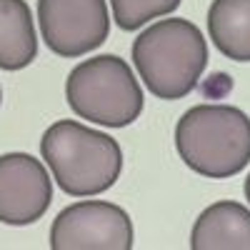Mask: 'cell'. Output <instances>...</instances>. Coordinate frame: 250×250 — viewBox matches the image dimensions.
<instances>
[{
    "mask_svg": "<svg viewBox=\"0 0 250 250\" xmlns=\"http://www.w3.org/2000/svg\"><path fill=\"white\" fill-rule=\"evenodd\" d=\"M40 155L62 193L90 198L110 190L123 170V150L108 133L78 120H58L40 138Z\"/></svg>",
    "mask_w": 250,
    "mask_h": 250,
    "instance_id": "1",
    "label": "cell"
},
{
    "mask_svg": "<svg viewBox=\"0 0 250 250\" xmlns=\"http://www.w3.org/2000/svg\"><path fill=\"white\" fill-rule=\"evenodd\" d=\"M133 65L150 95L180 100L190 95L208 68V40L185 18H165L133 43Z\"/></svg>",
    "mask_w": 250,
    "mask_h": 250,
    "instance_id": "2",
    "label": "cell"
},
{
    "mask_svg": "<svg viewBox=\"0 0 250 250\" xmlns=\"http://www.w3.org/2000/svg\"><path fill=\"white\" fill-rule=\"evenodd\" d=\"M175 148L193 173L210 180L233 178L250 163V118L223 103L193 105L175 125Z\"/></svg>",
    "mask_w": 250,
    "mask_h": 250,
    "instance_id": "3",
    "label": "cell"
},
{
    "mask_svg": "<svg viewBox=\"0 0 250 250\" xmlns=\"http://www.w3.org/2000/svg\"><path fill=\"white\" fill-rule=\"evenodd\" d=\"M70 110L103 128H125L143 113V90L133 68L118 55L83 60L65 80Z\"/></svg>",
    "mask_w": 250,
    "mask_h": 250,
    "instance_id": "4",
    "label": "cell"
},
{
    "mask_svg": "<svg viewBox=\"0 0 250 250\" xmlns=\"http://www.w3.org/2000/svg\"><path fill=\"white\" fill-rule=\"evenodd\" d=\"M133 220L108 200H80L55 215L50 225L53 250H130Z\"/></svg>",
    "mask_w": 250,
    "mask_h": 250,
    "instance_id": "5",
    "label": "cell"
},
{
    "mask_svg": "<svg viewBox=\"0 0 250 250\" xmlns=\"http://www.w3.org/2000/svg\"><path fill=\"white\" fill-rule=\"evenodd\" d=\"M38 25L50 53L83 58L110 35L105 0H38Z\"/></svg>",
    "mask_w": 250,
    "mask_h": 250,
    "instance_id": "6",
    "label": "cell"
},
{
    "mask_svg": "<svg viewBox=\"0 0 250 250\" xmlns=\"http://www.w3.org/2000/svg\"><path fill=\"white\" fill-rule=\"evenodd\" d=\"M53 203V180L30 153L0 155V223L33 225Z\"/></svg>",
    "mask_w": 250,
    "mask_h": 250,
    "instance_id": "7",
    "label": "cell"
},
{
    "mask_svg": "<svg viewBox=\"0 0 250 250\" xmlns=\"http://www.w3.org/2000/svg\"><path fill=\"white\" fill-rule=\"evenodd\" d=\"M193 250H250V208L218 200L198 215L190 230Z\"/></svg>",
    "mask_w": 250,
    "mask_h": 250,
    "instance_id": "8",
    "label": "cell"
},
{
    "mask_svg": "<svg viewBox=\"0 0 250 250\" xmlns=\"http://www.w3.org/2000/svg\"><path fill=\"white\" fill-rule=\"evenodd\" d=\"M38 55L33 13L25 0H0V68L23 70Z\"/></svg>",
    "mask_w": 250,
    "mask_h": 250,
    "instance_id": "9",
    "label": "cell"
},
{
    "mask_svg": "<svg viewBox=\"0 0 250 250\" xmlns=\"http://www.w3.org/2000/svg\"><path fill=\"white\" fill-rule=\"evenodd\" d=\"M210 43L235 62H250V0H213L208 8Z\"/></svg>",
    "mask_w": 250,
    "mask_h": 250,
    "instance_id": "10",
    "label": "cell"
},
{
    "mask_svg": "<svg viewBox=\"0 0 250 250\" xmlns=\"http://www.w3.org/2000/svg\"><path fill=\"white\" fill-rule=\"evenodd\" d=\"M178 5L180 0H110L113 20L123 30H138L150 20L170 15Z\"/></svg>",
    "mask_w": 250,
    "mask_h": 250,
    "instance_id": "11",
    "label": "cell"
},
{
    "mask_svg": "<svg viewBox=\"0 0 250 250\" xmlns=\"http://www.w3.org/2000/svg\"><path fill=\"white\" fill-rule=\"evenodd\" d=\"M243 190H245V198H248V203H250V173H248V178H245V185H243Z\"/></svg>",
    "mask_w": 250,
    "mask_h": 250,
    "instance_id": "12",
    "label": "cell"
},
{
    "mask_svg": "<svg viewBox=\"0 0 250 250\" xmlns=\"http://www.w3.org/2000/svg\"><path fill=\"white\" fill-rule=\"evenodd\" d=\"M0 100H3V90H0Z\"/></svg>",
    "mask_w": 250,
    "mask_h": 250,
    "instance_id": "13",
    "label": "cell"
}]
</instances>
